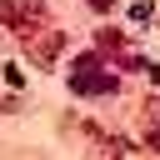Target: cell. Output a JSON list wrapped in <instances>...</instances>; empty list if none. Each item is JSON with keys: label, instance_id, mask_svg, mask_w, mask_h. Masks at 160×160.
<instances>
[{"label": "cell", "instance_id": "6da1fadb", "mask_svg": "<svg viewBox=\"0 0 160 160\" xmlns=\"http://www.w3.org/2000/svg\"><path fill=\"white\" fill-rule=\"evenodd\" d=\"M70 90H75V95H110V90H115V75L100 65V55H85V60H75Z\"/></svg>", "mask_w": 160, "mask_h": 160}, {"label": "cell", "instance_id": "3957f363", "mask_svg": "<svg viewBox=\"0 0 160 160\" xmlns=\"http://www.w3.org/2000/svg\"><path fill=\"white\" fill-rule=\"evenodd\" d=\"M90 5H95V10H110V5H115V0H90Z\"/></svg>", "mask_w": 160, "mask_h": 160}, {"label": "cell", "instance_id": "7a4b0ae2", "mask_svg": "<svg viewBox=\"0 0 160 160\" xmlns=\"http://www.w3.org/2000/svg\"><path fill=\"white\" fill-rule=\"evenodd\" d=\"M0 20H10V25H35V20H45V5H40V0H0Z\"/></svg>", "mask_w": 160, "mask_h": 160}]
</instances>
